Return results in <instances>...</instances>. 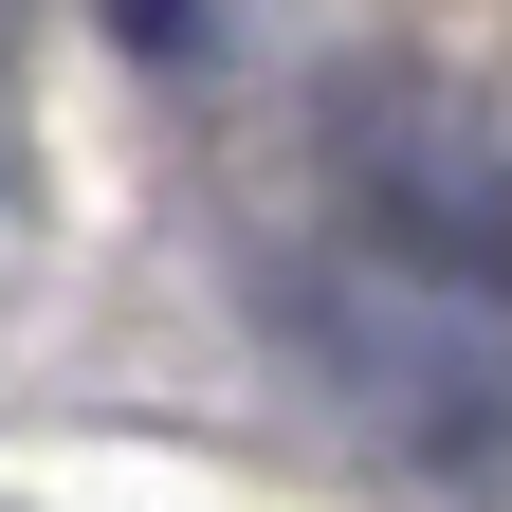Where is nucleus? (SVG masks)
Returning <instances> with one entry per match:
<instances>
[{
  "label": "nucleus",
  "instance_id": "1",
  "mask_svg": "<svg viewBox=\"0 0 512 512\" xmlns=\"http://www.w3.org/2000/svg\"><path fill=\"white\" fill-rule=\"evenodd\" d=\"M311 330L366 439H403L421 476H512V275H458L348 220V256L311 275Z\"/></svg>",
  "mask_w": 512,
  "mask_h": 512
},
{
  "label": "nucleus",
  "instance_id": "2",
  "mask_svg": "<svg viewBox=\"0 0 512 512\" xmlns=\"http://www.w3.org/2000/svg\"><path fill=\"white\" fill-rule=\"evenodd\" d=\"M330 128H348V220H366V238L458 256V275H512V147H494L458 92L384 74V92H348Z\"/></svg>",
  "mask_w": 512,
  "mask_h": 512
},
{
  "label": "nucleus",
  "instance_id": "3",
  "mask_svg": "<svg viewBox=\"0 0 512 512\" xmlns=\"http://www.w3.org/2000/svg\"><path fill=\"white\" fill-rule=\"evenodd\" d=\"M92 19L147 55V74H183V55H202V0H92Z\"/></svg>",
  "mask_w": 512,
  "mask_h": 512
}]
</instances>
